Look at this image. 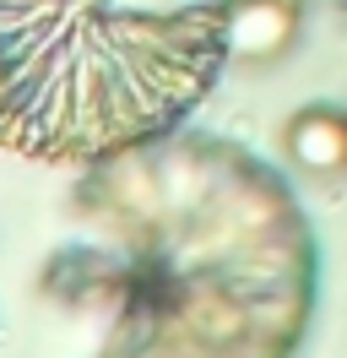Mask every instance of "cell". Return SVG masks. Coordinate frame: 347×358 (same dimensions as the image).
<instances>
[{
	"label": "cell",
	"instance_id": "1",
	"mask_svg": "<svg viewBox=\"0 0 347 358\" xmlns=\"http://www.w3.org/2000/svg\"><path fill=\"white\" fill-rule=\"evenodd\" d=\"M217 38L239 66H277L299 38V0H228L217 17Z\"/></svg>",
	"mask_w": 347,
	"mask_h": 358
},
{
	"label": "cell",
	"instance_id": "2",
	"mask_svg": "<svg viewBox=\"0 0 347 358\" xmlns=\"http://www.w3.org/2000/svg\"><path fill=\"white\" fill-rule=\"evenodd\" d=\"M282 147L304 174H342L347 169V114L331 103H309L288 120Z\"/></svg>",
	"mask_w": 347,
	"mask_h": 358
}]
</instances>
